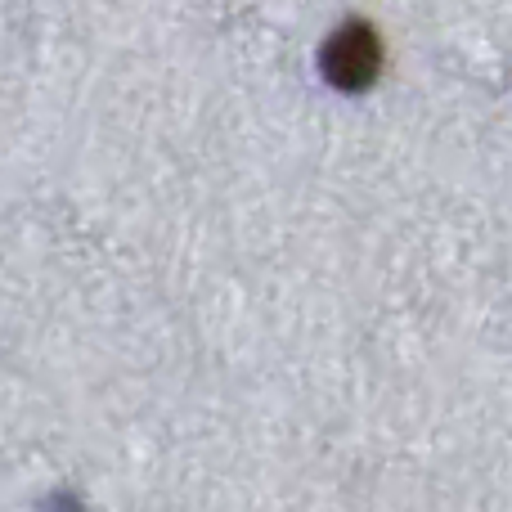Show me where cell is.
<instances>
[{
	"label": "cell",
	"mask_w": 512,
	"mask_h": 512,
	"mask_svg": "<svg viewBox=\"0 0 512 512\" xmlns=\"http://www.w3.org/2000/svg\"><path fill=\"white\" fill-rule=\"evenodd\" d=\"M319 72H324L328 86L346 90V95L369 90L382 72V41H378V32H373V23L346 18L324 41V50H319Z\"/></svg>",
	"instance_id": "1"
}]
</instances>
